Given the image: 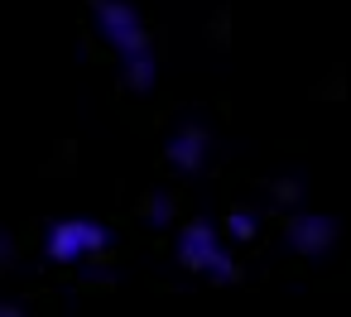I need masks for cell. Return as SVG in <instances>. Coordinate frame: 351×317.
Here are the masks:
<instances>
[{
	"label": "cell",
	"instance_id": "cell-3",
	"mask_svg": "<svg viewBox=\"0 0 351 317\" xmlns=\"http://www.w3.org/2000/svg\"><path fill=\"white\" fill-rule=\"evenodd\" d=\"M106 245H111V236H106V226L92 221V216H63V221H53L49 236H44V255H49L53 264H82V259H92V255H101Z\"/></svg>",
	"mask_w": 351,
	"mask_h": 317
},
{
	"label": "cell",
	"instance_id": "cell-9",
	"mask_svg": "<svg viewBox=\"0 0 351 317\" xmlns=\"http://www.w3.org/2000/svg\"><path fill=\"white\" fill-rule=\"evenodd\" d=\"M0 317H25V312H20L15 303H5V307H0Z\"/></svg>",
	"mask_w": 351,
	"mask_h": 317
},
{
	"label": "cell",
	"instance_id": "cell-8",
	"mask_svg": "<svg viewBox=\"0 0 351 317\" xmlns=\"http://www.w3.org/2000/svg\"><path fill=\"white\" fill-rule=\"evenodd\" d=\"M274 192H279V202H298V192H303V188L284 178V183H274Z\"/></svg>",
	"mask_w": 351,
	"mask_h": 317
},
{
	"label": "cell",
	"instance_id": "cell-7",
	"mask_svg": "<svg viewBox=\"0 0 351 317\" xmlns=\"http://www.w3.org/2000/svg\"><path fill=\"white\" fill-rule=\"evenodd\" d=\"M145 221H154V226H169V221H173V197L154 192V197L145 202Z\"/></svg>",
	"mask_w": 351,
	"mask_h": 317
},
{
	"label": "cell",
	"instance_id": "cell-5",
	"mask_svg": "<svg viewBox=\"0 0 351 317\" xmlns=\"http://www.w3.org/2000/svg\"><path fill=\"white\" fill-rule=\"evenodd\" d=\"M207 154H212V135L197 121H183L169 135V144H164V159H169L173 173H202L207 168Z\"/></svg>",
	"mask_w": 351,
	"mask_h": 317
},
{
	"label": "cell",
	"instance_id": "cell-2",
	"mask_svg": "<svg viewBox=\"0 0 351 317\" xmlns=\"http://www.w3.org/2000/svg\"><path fill=\"white\" fill-rule=\"evenodd\" d=\"M178 264L183 269H193V274H207L212 283H231L241 269H236V259L226 255V240H221V231L212 226V221H188L183 231H178Z\"/></svg>",
	"mask_w": 351,
	"mask_h": 317
},
{
	"label": "cell",
	"instance_id": "cell-6",
	"mask_svg": "<svg viewBox=\"0 0 351 317\" xmlns=\"http://www.w3.org/2000/svg\"><path fill=\"white\" fill-rule=\"evenodd\" d=\"M255 231H260V226H255L250 212H231V216H226V236H231V240L245 245V240H255Z\"/></svg>",
	"mask_w": 351,
	"mask_h": 317
},
{
	"label": "cell",
	"instance_id": "cell-1",
	"mask_svg": "<svg viewBox=\"0 0 351 317\" xmlns=\"http://www.w3.org/2000/svg\"><path fill=\"white\" fill-rule=\"evenodd\" d=\"M92 20H97V34H101V39L111 44V53L121 58L130 92L145 97V92L154 87V77H159V58H154L145 15L130 5V0H92Z\"/></svg>",
	"mask_w": 351,
	"mask_h": 317
},
{
	"label": "cell",
	"instance_id": "cell-4",
	"mask_svg": "<svg viewBox=\"0 0 351 317\" xmlns=\"http://www.w3.org/2000/svg\"><path fill=\"white\" fill-rule=\"evenodd\" d=\"M337 216H327V212H293L289 221H284V240H289V250L293 255H303V259H322V255H332L337 250Z\"/></svg>",
	"mask_w": 351,
	"mask_h": 317
}]
</instances>
